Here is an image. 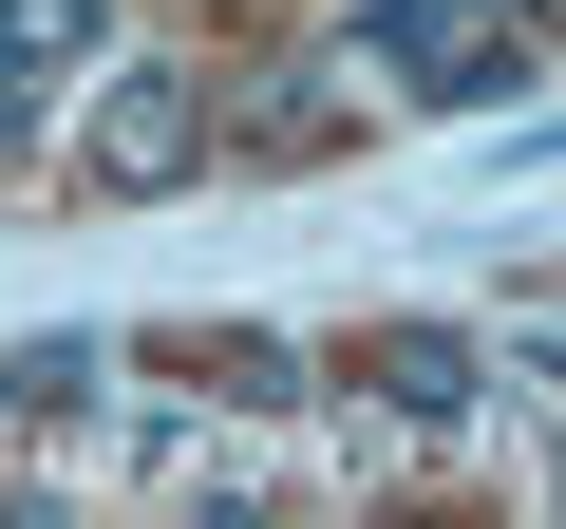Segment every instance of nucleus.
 Here are the masks:
<instances>
[{
  "mask_svg": "<svg viewBox=\"0 0 566 529\" xmlns=\"http://www.w3.org/2000/svg\"><path fill=\"white\" fill-rule=\"evenodd\" d=\"M340 378H359L378 416H416V435H434V416H472V341H453V322H359V360H340Z\"/></svg>",
  "mask_w": 566,
  "mask_h": 529,
  "instance_id": "4",
  "label": "nucleus"
},
{
  "mask_svg": "<svg viewBox=\"0 0 566 529\" xmlns=\"http://www.w3.org/2000/svg\"><path fill=\"white\" fill-rule=\"evenodd\" d=\"M95 58H114V0H0V152H39Z\"/></svg>",
  "mask_w": 566,
  "mask_h": 529,
  "instance_id": "3",
  "label": "nucleus"
},
{
  "mask_svg": "<svg viewBox=\"0 0 566 529\" xmlns=\"http://www.w3.org/2000/svg\"><path fill=\"white\" fill-rule=\"evenodd\" d=\"M189 378H208V397H245V416H264V397H303V360H283L264 322H189Z\"/></svg>",
  "mask_w": 566,
  "mask_h": 529,
  "instance_id": "5",
  "label": "nucleus"
},
{
  "mask_svg": "<svg viewBox=\"0 0 566 529\" xmlns=\"http://www.w3.org/2000/svg\"><path fill=\"white\" fill-rule=\"evenodd\" d=\"M340 76H397V95H434V114L547 95V0H359Z\"/></svg>",
  "mask_w": 566,
  "mask_h": 529,
  "instance_id": "1",
  "label": "nucleus"
},
{
  "mask_svg": "<svg viewBox=\"0 0 566 529\" xmlns=\"http://www.w3.org/2000/svg\"><path fill=\"white\" fill-rule=\"evenodd\" d=\"M208 133H227V95H208L189 58H133V76H95L76 170H95V189H189V170H208Z\"/></svg>",
  "mask_w": 566,
  "mask_h": 529,
  "instance_id": "2",
  "label": "nucleus"
}]
</instances>
